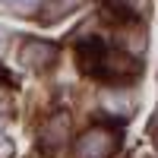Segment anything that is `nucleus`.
<instances>
[{"label": "nucleus", "mask_w": 158, "mask_h": 158, "mask_svg": "<svg viewBox=\"0 0 158 158\" xmlns=\"http://www.w3.org/2000/svg\"><path fill=\"white\" fill-rule=\"evenodd\" d=\"M79 54V63L82 70H89L92 76H101V79H111V82H127L139 73V67L127 54L120 51H111L101 38H82L76 48Z\"/></svg>", "instance_id": "f257e3e1"}, {"label": "nucleus", "mask_w": 158, "mask_h": 158, "mask_svg": "<svg viewBox=\"0 0 158 158\" xmlns=\"http://www.w3.org/2000/svg\"><path fill=\"white\" fill-rule=\"evenodd\" d=\"M120 146V136H117V130L104 127V123H95L89 127L82 136L76 139L73 146V155L76 158H111Z\"/></svg>", "instance_id": "f03ea898"}, {"label": "nucleus", "mask_w": 158, "mask_h": 158, "mask_svg": "<svg viewBox=\"0 0 158 158\" xmlns=\"http://www.w3.org/2000/svg\"><path fill=\"white\" fill-rule=\"evenodd\" d=\"M60 57V48L44 38H25L19 48V63L29 70H51Z\"/></svg>", "instance_id": "7ed1b4c3"}, {"label": "nucleus", "mask_w": 158, "mask_h": 158, "mask_svg": "<svg viewBox=\"0 0 158 158\" xmlns=\"http://www.w3.org/2000/svg\"><path fill=\"white\" fill-rule=\"evenodd\" d=\"M70 136V117L63 114V111H54L44 120V127H41V142L48 149H54V146H60L63 139Z\"/></svg>", "instance_id": "20e7f679"}, {"label": "nucleus", "mask_w": 158, "mask_h": 158, "mask_svg": "<svg viewBox=\"0 0 158 158\" xmlns=\"http://www.w3.org/2000/svg\"><path fill=\"white\" fill-rule=\"evenodd\" d=\"M79 6H82V0H48V3L41 6V22L51 25V22H57L63 16H70V13H76Z\"/></svg>", "instance_id": "39448f33"}, {"label": "nucleus", "mask_w": 158, "mask_h": 158, "mask_svg": "<svg viewBox=\"0 0 158 158\" xmlns=\"http://www.w3.org/2000/svg\"><path fill=\"white\" fill-rule=\"evenodd\" d=\"M108 6L120 19H139L149 13V0H108Z\"/></svg>", "instance_id": "423d86ee"}, {"label": "nucleus", "mask_w": 158, "mask_h": 158, "mask_svg": "<svg viewBox=\"0 0 158 158\" xmlns=\"http://www.w3.org/2000/svg\"><path fill=\"white\" fill-rule=\"evenodd\" d=\"M6 6H13V10H19V13H32V10H38V0H3Z\"/></svg>", "instance_id": "0eeeda50"}]
</instances>
